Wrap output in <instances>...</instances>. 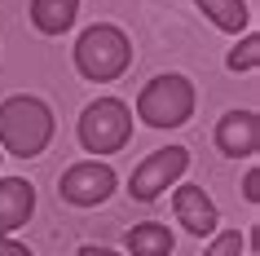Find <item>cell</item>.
<instances>
[{"instance_id":"obj_18","label":"cell","mask_w":260,"mask_h":256,"mask_svg":"<svg viewBox=\"0 0 260 256\" xmlns=\"http://www.w3.org/2000/svg\"><path fill=\"white\" fill-rule=\"evenodd\" d=\"M0 159H5V155H0Z\"/></svg>"},{"instance_id":"obj_2","label":"cell","mask_w":260,"mask_h":256,"mask_svg":"<svg viewBox=\"0 0 260 256\" xmlns=\"http://www.w3.org/2000/svg\"><path fill=\"white\" fill-rule=\"evenodd\" d=\"M133 67V40L115 22H97L75 40V71L93 84H110Z\"/></svg>"},{"instance_id":"obj_8","label":"cell","mask_w":260,"mask_h":256,"mask_svg":"<svg viewBox=\"0 0 260 256\" xmlns=\"http://www.w3.org/2000/svg\"><path fill=\"white\" fill-rule=\"evenodd\" d=\"M172 208H177V221L190 234H199V239L220 225V212H216V203H212V194L203 186H177L172 190Z\"/></svg>"},{"instance_id":"obj_13","label":"cell","mask_w":260,"mask_h":256,"mask_svg":"<svg viewBox=\"0 0 260 256\" xmlns=\"http://www.w3.org/2000/svg\"><path fill=\"white\" fill-rule=\"evenodd\" d=\"M225 67H230V71H256L260 67V36H256V31H247L243 44H234V49H230Z\"/></svg>"},{"instance_id":"obj_4","label":"cell","mask_w":260,"mask_h":256,"mask_svg":"<svg viewBox=\"0 0 260 256\" xmlns=\"http://www.w3.org/2000/svg\"><path fill=\"white\" fill-rule=\"evenodd\" d=\"M194 115V84L185 75H154L137 93V120L150 128H181Z\"/></svg>"},{"instance_id":"obj_14","label":"cell","mask_w":260,"mask_h":256,"mask_svg":"<svg viewBox=\"0 0 260 256\" xmlns=\"http://www.w3.org/2000/svg\"><path fill=\"white\" fill-rule=\"evenodd\" d=\"M243 247H247L243 234H238V230H225V234L212 239V247H207L203 256H243Z\"/></svg>"},{"instance_id":"obj_16","label":"cell","mask_w":260,"mask_h":256,"mask_svg":"<svg viewBox=\"0 0 260 256\" xmlns=\"http://www.w3.org/2000/svg\"><path fill=\"white\" fill-rule=\"evenodd\" d=\"M0 256H36V252H31L27 243H14V239H5V243H0Z\"/></svg>"},{"instance_id":"obj_3","label":"cell","mask_w":260,"mask_h":256,"mask_svg":"<svg viewBox=\"0 0 260 256\" xmlns=\"http://www.w3.org/2000/svg\"><path fill=\"white\" fill-rule=\"evenodd\" d=\"M80 146L88 150V155H115V150L128 146V137H133V110H128V102H119V97H97V102H88L80 115Z\"/></svg>"},{"instance_id":"obj_6","label":"cell","mask_w":260,"mask_h":256,"mask_svg":"<svg viewBox=\"0 0 260 256\" xmlns=\"http://www.w3.org/2000/svg\"><path fill=\"white\" fill-rule=\"evenodd\" d=\"M119 186V177L110 163H97V159H84V163H71L62 181H57V194L71 203V208H97L106 203Z\"/></svg>"},{"instance_id":"obj_5","label":"cell","mask_w":260,"mask_h":256,"mask_svg":"<svg viewBox=\"0 0 260 256\" xmlns=\"http://www.w3.org/2000/svg\"><path fill=\"white\" fill-rule=\"evenodd\" d=\"M185 168H190V150H185V146H164V150H154V155H146V159L133 168L128 194H133L137 203H154L168 186H177L181 177H185Z\"/></svg>"},{"instance_id":"obj_12","label":"cell","mask_w":260,"mask_h":256,"mask_svg":"<svg viewBox=\"0 0 260 256\" xmlns=\"http://www.w3.org/2000/svg\"><path fill=\"white\" fill-rule=\"evenodd\" d=\"M194 5L207 14V22H212V27L230 31V36L247 31V22H251V14H247V0H194Z\"/></svg>"},{"instance_id":"obj_1","label":"cell","mask_w":260,"mask_h":256,"mask_svg":"<svg viewBox=\"0 0 260 256\" xmlns=\"http://www.w3.org/2000/svg\"><path fill=\"white\" fill-rule=\"evenodd\" d=\"M49 141H53V110H49V102H40L31 93H18V97L0 102V146L14 159H36V155H44Z\"/></svg>"},{"instance_id":"obj_10","label":"cell","mask_w":260,"mask_h":256,"mask_svg":"<svg viewBox=\"0 0 260 256\" xmlns=\"http://www.w3.org/2000/svg\"><path fill=\"white\" fill-rule=\"evenodd\" d=\"M80 0H31V27L40 36H62L75 27Z\"/></svg>"},{"instance_id":"obj_11","label":"cell","mask_w":260,"mask_h":256,"mask_svg":"<svg viewBox=\"0 0 260 256\" xmlns=\"http://www.w3.org/2000/svg\"><path fill=\"white\" fill-rule=\"evenodd\" d=\"M177 239L164 221H141L128 230V256H172Z\"/></svg>"},{"instance_id":"obj_15","label":"cell","mask_w":260,"mask_h":256,"mask_svg":"<svg viewBox=\"0 0 260 256\" xmlns=\"http://www.w3.org/2000/svg\"><path fill=\"white\" fill-rule=\"evenodd\" d=\"M243 199H247V203H260V168H247V177H243Z\"/></svg>"},{"instance_id":"obj_9","label":"cell","mask_w":260,"mask_h":256,"mask_svg":"<svg viewBox=\"0 0 260 256\" xmlns=\"http://www.w3.org/2000/svg\"><path fill=\"white\" fill-rule=\"evenodd\" d=\"M36 212V186L22 177H0V234L22 230Z\"/></svg>"},{"instance_id":"obj_17","label":"cell","mask_w":260,"mask_h":256,"mask_svg":"<svg viewBox=\"0 0 260 256\" xmlns=\"http://www.w3.org/2000/svg\"><path fill=\"white\" fill-rule=\"evenodd\" d=\"M80 256H119V252H110V247H93V243H88V247H80Z\"/></svg>"},{"instance_id":"obj_7","label":"cell","mask_w":260,"mask_h":256,"mask_svg":"<svg viewBox=\"0 0 260 256\" xmlns=\"http://www.w3.org/2000/svg\"><path fill=\"white\" fill-rule=\"evenodd\" d=\"M216 150L230 159H251L260 150V115L256 110H230L216 124Z\"/></svg>"}]
</instances>
